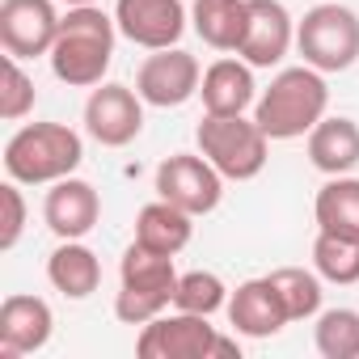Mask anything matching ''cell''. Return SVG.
Masks as SVG:
<instances>
[{
	"instance_id": "obj_22",
	"label": "cell",
	"mask_w": 359,
	"mask_h": 359,
	"mask_svg": "<svg viewBox=\"0 0 359 359\" xmlns=\"http://www.w3.org/2000/svg\"><path fill=\"white\" fill-rule=\"evenodd\" d=\"M313 216H317V229L359 237V177H346V173L330 177L313 199Z\"/></svg>"
},
{
	"instance_id": "obj_28",
	"label": "cell",
	"mask_w": 359,
	"mask_h": 359,
	"mask_svg": "<svg viewBox=\"0 0 359 359\" xmlns=\"http://www.w3.org/2000/svg\"><path fill=\"white\" fill-rule=\"evenodd\" d=\"M0 203H5V224H0V250H13L26 233V195H22V182H9L0 187Z\"/></svg>"
},
{
	"instance_id": "obj_26",
	"label": "cell",
	"mask_w": 359,
	"mask_h": 359,
	"mask_svg": "<svg viewBox=\"0 0 359 359\" xmlns=\"http://www.w3.org/2000/svg\"><path fill=\"white\" fill-rule=\"evenodd\" d=\"M173 309L212 317V313L229 309V287H224V279H220V275H212V271H191V275H182V279H177Z\"/></svg>"
},
{
	"instance_id": "obj_10",
	"label": "cell",
	"mask_w": 359,
	"mask_h": 359,
	"mask_svg": "<svg viewBox=\"0 0 359 359\" xmlns=\"http://www.w3.org/2000/svg\"><path fill=\"white\" fill-rule=\"evenodd\" d=\"M199 81H203V68L191 51L182 47H165V51H152L140 72H135V93L156 106V110H173L199 93Z\"/></svg>"
},
{
	"instance_id": "obj_29",
	"label": "cell",
	"mask_w": 359,
	"mask_h": 359,
	"mask_svg": "<svg viewBox=\"0 0 359 359\" xmlns=\"http://www.w3.org/2000/svg\"><path fill=\"white\" fill-rule=\"evenodd\" d=\"M64 5L72 9V5H97V0H64Z\"/></svg>"
},
{
	"instance_id": "obj_16",
	"label": "cell",
	"mask_w": 359,
	"mask_h": 359,
	"mask_svg": "<svg viewBox=\"0 0 359 359\" xmlns=\"http://www.w3.org/2000/svg\"><path fill=\"white\" fill-rule=\"evenodd\" d=\"M229 321H233V330L245 334V338H271V334H279L292 317H287V304H283L279 287L271 283V275H262V279L237 283V292L229 296Z\"/></svg>"
},
{
	"instance_id": "obj_27",
	"label": "cell",
	"mask_w": 359,
	"mask_h": 359,
	"mask_svg": "<svg viewBox=\"0 0 359 359\" xmlns=\"http://www.w3.org/2000/svg\"><path fill=\"white\" fill-rule=\"evenodd\" d=\"M30 110H34V81L26 76L22 60L5 55V72H0V118L18 123V118H26Z\"/></svg>"
},
{
	"instance_id": "obj_15",
	"label": "cell",
	"mask_w": 359,
	"mask_h": 359,
	"mask_svg": "<svg viewBox=\"0 0 359 359\" xmlns=\"http://www.w3.org/2000/svg\"><path fill=\"white\" fill-rule=\"evenodd\" d=\"M102 216V199L85 177H60L43 199V220L60 241H81L97 229Z\"/></svg>"
},
{
	"instance_id": "obj_4",
	"label": "cell",
	"mask_w": 359,
	"mask_h": 359,
	"mask_svg": "<svg viewBox=\"0 0 359 359\" xmlns=\"http://www.w3.org/2000/svg\"><path fill=\"white\" fill-rule=\"evenodd\" d=\"M118 296H114V317L123 325H148L152 317H161L173 296H177V266L169 254H156L140 241H131L123 250V262H118Z\"/></svg>"
},
{
	"instance_id": "obj_13",
	"label": "cell",
	"mask_w": 359,
	"mask_h": 359,
	"mask_svg": "<svg viewBox=\"0 0 359 359\" xmlns=\"http://www.w3.org/2000/svg\"><path fill=\"white\" fill-rule=\"evenodd\" d=\"M55 330V313L43 296L30 292H13L0 304V359H22L34 355L51 342Z\"/></svg>"
},
{
	"instance_id": "obj_21",
	"label": "cell",
	"mask_w": 359,
	"mask_h": 359,
	"mask_svg": "<svg viewBox=\"0 0 359 359\" xmlns=\"http://www.w3.org/2000/svg\"><path fill=\"white\" fill-rule=\"evenodd\" d=\"M191 237H195V216L182 212V208H173V203H165V199L140 208V216H135V241L156 250V254L177 258L191 245Z\"/></svg>"
},
{
	"instance_id": "obj_6",
	"label": "cell",
	"mask_w": 359,
	"mask_h": 359,
	"mask_svg": "<svg viewBox=\"0 0 359 359\" xmlns=\"http://www.w3.org/2000/svg\"><path fill=\"white\" fill-rule=\"evenodd\" d=\"M195 140L199 152L224 173V182H250L266 169L271 156V135L258 127V118L241 114H203Z\"/></svg>"
},
{
	"instance_id": "obj_19",
	"label": "cell",
	"mask_w": 359,
	"mask_h": 359,
	"mask_svg": "<svg viewBox=\"0 0 359 359\" xmlns=\"http://www.w3.org/2000/svg\"><path fill=\"white\" fill-rule=\"evenodd\" d=\"M191 26L212 51H233L245 39L250 26V0H195L191 5Z\"/></svg>"
},
{
	"instance_id": "obj_12",
	"label": "cell",
	"mask_w": 359,
	"mask_h": 359,
	"mask_svg": "<svg viewBox=\"0 0 359 359\" xmlns=\"http://www.w3.org/2000/svg\"><path fill=\"white\" fill-rule=\"evenodd\" d=\"M114 22L127 43L144 51H165V47H177L191 18H187L182 0H118Z\"/></svg>"
},
{
	"instance_id": "obj_17",
	"label": "cell",
	"mask_w": 359,
	"mask_h": 359,
	"mask_svg": "<svg viewBox=\"0 0 359 359\" xmlns=\"http://www.w3.org/2000/svg\"><path fill=\"white\" fill-rule=\"evenodd\" d=\"M258 85H254V68L237 55V60H216L208 72H203V81H199V97H203V110L208 114H245L254 102H258V93H254Z\"/></svg>"
},
{
	"instance_id": "obj_1",
	"label": "cell",
	"mask_w": 359,
	"mask_h": 359,
	"mask_svg": "<svg viewBox=\"0 0 359 359\" xmlns=\"http://www.w3.org/2000/svg\"><path fill=\"white\" fill-rule=\"evenodd\" d=\"M114 39H118V22L110 13H102L97 5H72L60 22V39L47 55L55 81H64L72 89H97L102 76L110 72Z\"/></svg>"
},
{
	"instance_id": "obj_2",
	"label": "cell",
	"mask_w": 359,
	"mask_h": 359,
	"mask_svg": "<svg viewBox=\"0 0 359 359\" xmlns=\"http://www.w3.org/2000/svg\"><path fill=\"white\" fill-rule=\"evenodd\" d=\"M330 110V85L325 72L300 64V68H283L262 97L254 102V118L271 140H300L309 135Z\"/></svg>"
},
{
	"instance_id": "obj_25",
	"label": "cell",
	"mask_w": 359,
	"mask_h": 359,
	"mask_svg": "<svg viewBox=\"0 0 359 359\" xmlns=\"http://www.w3.org/2000/svg\"><path fill=\"white\" fill-rule=\"evenodd\" d=\"M271 283L279 287L283 304H287V317L292 321H309L321 313V275L317 271H304V266H279L271 271Z\"/></svg>"
},
{
	"instance_id": "obj_14",
	"label": "cell",
	"mask_w": 359,
	"mask_h": 359,
	"mask_svg": "<svg viewBox=\"0 0 359 359\" xmlns=\"http://www.w3.org/2000/svg\"><path fill=\"white\" fill-rule=\"evenodd\" d=\"M296 47V22L283 0H250V26L237 55L250 68H275Z\"/></svg>"
},
{
	"instance_id": "obj_23",
	"label": "cell",
	"mask_w": 359,
	"mask_h": 359,
	"mask_svg": "<svg viewBox=\"0 0 359 359\" xmlns=\"http://www.w3.org/2000/svg\"><path fill=\"white\" fill-rule=\"evenodd\" d=\"M313 271H317L325 283H338V287L359 283V237L317 229V241H313Z\"/></svg>"
},
{
	"instance_id": "obj_7",
	"label": "cell",
	"mask_w": 359,
	"mask_h": 359,
	"mask_svg": "<svg viewBox=\"0 0 359 359\" xmlns=\"http://www.w3.org/2000/svg\"><path fill=\"white\" fill-rule=\"evenodd\" d=\"M296 51L317 72H346L359 60V13L346 5H313L296 22Z\"/></svg>"
},
{
	"instance_id": "obj_8",
	"label": "cell",
	"mask_w": 359,
	"mask_h": 359,
	"mask_svg": "<svg viewBox=\"0 0 359 359\" xmlns=\"http://www.w3.org/2000/svg\"><path fill=\"white\" fill-rule=\"evenodd\" d=\"M156 199L191 216H208L224 199V173L203 152H173L156 165Z\"/></svg>"
},
{
	"instance_id": "obj_3",
	"label": "cell",
	"mask_w": 359,
	"mask_h": 359,
	"mask_svg": "<svg viewBox=\"0 0 359 359\" xmlns=\"http://www.w3.org/2000/svg\"><path fill=\"white\" fill-rule=\"evenodd\" d=\"M85 161V144L68 123H26L5 144V173L22 187H55Z\"/></svg>"
},
{
	"instance_id": "obj_24",
	"label": "cell",
	"mask_w": 359,
	"mask_h": 359,
	"mask_svg": "<svg viewBox=\"0 0 359 359\" xmlns=\"http://www.w3.org/2000/svg\"><path fill=\"white\" fill-rule=\"evenodd\" d=\"M313 346L321 359H359V313L355 309H325L313 325Z\"/></svg>"
},
{
	"instance_id": "obj_18",
	"label": "cell",
	"mask_w": 359,
	"mask_h": 359,
	"mask_svg": "<svg viewBox=\"0 0 359 359\" xmlns=\"http://www.w3.org/2000/svg\"><path fill=\"white\" fill-rule=\"evenodd\" d=\"M309 161L313 169H321L325 177L351 173L359 165V123L342 118V114H325L313 131H309Z\"/></svg>"
},
{
	"instance_id": "obj_20",
	"label": "cell",
	"mask_w": 359,
	"mask_h": 359,
	"mask_svg": "<svg viewBox=\"0 0 359 359\" xmlns=\"http://www.w3.org/2000/svg\"><path fill=\"white\" fill-rule=\"evenodd\" d=\"M47 279L60 296L85 300L102 287V262L85 241H60L55 254L47 258Z\"/></svg>"
},
{
	"instance_id": "obj_5",
	"label": "cell",
	"mask_w": 359,
	"mask_h": 359,
	"mask_svg": "<svg viewBox=\"0 0 359 359\" xmlns=\"http://www.w3.org/2000/svg\"><path fill=\"white\" fill-rule=\"evenodd\" d=\"M135 355L140 359H241V346L237 338L216 334V325H208L203 313L165 309L140 330Z\"/></svg>"
},
{
	"instance_id": "obj_11",
	"label": "cell",
	"mask_w": 359,
	"mask_h": 359,
	"mask_svg": "<svg viewBox=\"0 0 359 359\" xmlns=\"http://www.w3.org/2000/svg\"><path fill=\"white\" fill-rule=\"evenodd\" d=\"M85 131L102 148H127L144 131V97L131 85L102 81L85 102Z\"/></svg>"
},
{
	"instance_id": "obj_9",
	"label": "cell",
	"mask_w": 359,
	"mask_h": 359,
	"mask_svg": "<svg viewBox=\"0 0 359 359\" xmlns=\"http://www.w3.org/2000/svg\"><path fill=\"white\" fill-rule=\"evenodd\" d=\"M60 22L64 18L55 13V0H0V47L13 60L51 55Z\"/></svg>"
}]
</instances>
